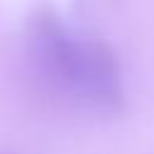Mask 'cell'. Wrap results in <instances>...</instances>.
I'll return each instance as SVG.
<instances>
[{
    "instance_id": "obj_1",
    "label": "cell",
    "mask_w": 154,
    "mask_h": 154,
    "mask_svg": "<svg viewBox=\"0 0 154 154\" xmlns=\"http://www.w3.org/2000/svg\"><path fill=\"white\" fill-rule=\"evenodd\" d=\"M65 82L99 111L118 113L125 103L120 63L116 53L101 41H77Z\"/></svg>"
}]
</instances>
